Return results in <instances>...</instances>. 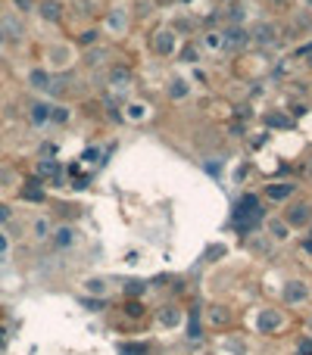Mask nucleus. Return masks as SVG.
I'll use <instances>...</instances> for the list:
<instances>
[{
	"mask_svg": "<svg viewBox=\"0 0 312 355\" xmlns=\"http://www.w3.org/2000/svg\"><path fill=\"white\" fill-rule=\"evenodd\" d=\"M309 234H312V221H309Z\"/></svg>",
	"mask_w": 312,
	"mask_h": 355,
	"instance_id": "a18cd8bd",
	"label": "nucleus"
},
{
	"mask_svg": "<svg viewBox=\"0 0 312 355\" xmlns=\"http://www.w3.org/2000/svg\"><path fill=\"white\" fill-rule=\"evenodd\" d=\"M228 16H231V22H241V19H244V7H231Z\"/></svg>",
	"mask_w": 312,
	"mask_h": 355,
	"instance_id": "c85d7f7f",
	"label": "nucleus"
},
{
	"mask_svg": "<svg viewBox=\"0 0 312 355\" xmlns=\"http://www.w3.org/2000/svg\"><path fill=\"white\" fill-rule=\"evenodd\" d=\"M50 116L57 119V122H66V109H57V112H50Z\"/></svg>",
	"mask_w": 312,
	"mask_h": 355,
	"instance_id": "ea45409f",
	"label": "nucleus"
},
{
	"mask_svg": "<svg viewBox=\"0 0 312 355\" xmlns=\"http://www.w3.org/2000/svg\"><path fill=\"white\" fill-rule=\"evenodd\" d=\"M287 221H290V224H300V228H303V224H309V221H312V209H309L306 202L293 206V209L287 212Z\"/></svg>",
	"mask_w": 312,
	"mask_h": 355,
	"instance_id": "1a4fd4ad",
	"label": "nucleus"
},
{
	"mask_svg": "<svg viewBox=\"0 0 312 355\" xmlns=\"http://www.w3.org/2000/svg\"><path fill=\"white\" fill-rule=\"evenodd\" d=\"M47 119H50V106H47V103H34V106H31V122H34V125H44Z\"/></svg>",
	"mask_w": 312,
	"mask_h": 355,
	"instance_id": "2eb2a0df",
	"label": "nucleus"
},
{
	"mask_svg": "<svg viewBox=\"0 0 312 355\" xmlns=\"http://www.w3.org/2000/svg\"><path fill=\"white\" fill-rule=\"evenodd\" d=\"M206 47H212V50H215V47H222V37H218V34L212 31V34L206 37Z\"/></svg>",
	"mask_w": 312,
	"mask_h": 355,
	"instance_id": "2f4dec72",
	"label": "nucleus"
},
{
	"mask_svg": "<svg viewBox=\"0 0 312 355\" xmlns=\"http://www.w3.org/2000/svg\"><path fill=\"white\" fill-rule=\"evenodd\" d=\"M247 34H250V41L259 44V47H272L275 41H278V37H275V34H278V28H275L272 22H256Z\"/></svg>",
	"mask_w": 312,
	"mask_h": 355,
	"instance_id": "f03ea898",
	"label": "nucleus"
},
{
	"mask_svg": "<svg viewBox=\"0 0 312 355\" xmlns=\"http://www.w3.org/2000/svg\"><path fill=\"white\" fill-rule=\"evenodd\" d=\"M144 290H147L144 280H128V284H125V296H141Z\"/></svg>",
	"mask_w": 312,
	"mask_h": 355,
	"instance_id": "aec40b11",
	"label": "nucleus"
},
{
	"mask_svg": "<svg viewBox=\"0 0 312 355\" xmlns=\"http://www.w3.org/2000/svg\"><path fill=\"white\" fill-rule=\"evenodd\" d=\"M109 81H113L116 87H128V81H131V75H128L125 69H113V75H109Z\"/></svg>",
	"mask_w": 312,
	"mask_h": 355,
	"instance_id": "6ab92c4d",
	"label": "nucleus"
},
{
	"mask_svg": "<svg viewBox=\"0 0 312 355\" xmlns=\"http://www.w3.org/2000/svg\"><path fill=\"white\" fill-rule=\"evenodd\" d=\"M28 81H31V87H41V90H47V87H50V75H47L44 69H34V72L28 75Z\"/></svg>",
	"mask_w": 312,
	"mask_h": 355,
	"instance_id": "4468645a",
	"label": "nucleus"
},
{
	"mask_svg": "<svg viewBox=\"0 0 312 355\" xmlns=\"http://www.w3.org/2000/svg\"><path fill=\"white\" fill-rule=\"evenodd\" d=\"M47 231H50V224H47L44 218H41L38 224H34V234H38V237H47Z\"/></svg>",
	"mask_w": 312,
	"mask_h": 355,
	"instance_id": "c756f323",
	"label": "nucleus"
},
{
	"mask_svg": "<svg viewBox=\"0 0 312 355\" xmlns=\"http://www.w3.org/2000/svg\"><path fill=\"white\" fill-rule=\"evenodd\" d=\"M159 321L166 324V327H175V324L181 321V315H178V309H175V306H162V312H159Z\"/></svg>",
	"mask_w": 312,
	"mask_h": 355,
	"instance_id": "ddd939ff",
	"label": "nucleus"
},
{
	"mask_svg": "<svg viewBox=\"0 0 312 355\" xmlns=\"http://www.w3.org/2000/svg\"><path fill=\"white\" fill-rule=\"evenodd\" d=\"M122 25H125V13H122V10H116V13H109V28H116V31H119Z\"/></svg>",
	"mask_w": 312,
	"mask_h": 355,
	"instance_id": "5701e85b",
	"label": "nucleus"
},
{
	"mask_svg": "<svg viewBox=\"0 0 312 355\" xmlns=\"http://www.w3.org/2000/svg\"><path fill=\"white\" fill-rule=\"evenodd\" d=\"M87 293H100V296H103V293H106V284H103V280H97V277L87 280Z\"/></svg>",
	"mask_w": 312,
	"mask_h": 355,
	"instance_id": "393cba45",
	"label": "nucleus"
},
{
	"mask_svg": "<svg viewBox=\"0 0 312 355\" xmlns=\"http://www.w3.org/2000/svg\"><path fill=\"white\" fill-rule=\"evenodd\" d=\"M269 125H272V128H290V119L281 116V112H272V116H269Z\"/></svg>",
	"mask_w": 312,
	"mask_h": 355,
	"instance_id": "412c9836",
	"label": "nucleus"
},
{
	"mask_svg": "<svg viewBox=\"0 0 312 355\" xmlns=\"http://www.w3.org/2000/svg\"><path fill=\"white\" fill-rule=\"evenodd\" d=\"M119 352H122V355H147L150 349H147L144 343H122V346H119Z\"/></svg>",
	"mask_w": 312,
	"mask_h": 355,
	"instance_id": "a211bd4d",
	"label": "nucleus"
},
{
	"mask_svg": "<svg viewBox=\"0 0 312 355\" xmlns=\"http://www.w3.org/2000/svg\"><path fill=\"white\" fill-rule=\"evenodd\" d=\"M84 306H87V312H100L103 309V302H97V299H84Z\"/></svg>",
	"mask_w": 312,
	"mask_h": 355,
	"instance_id": "72a5a7b5",
	"label": "nucleus"
},
{
	"mask_svg": "<svg viewBox=\"0 0 312 355\" xmlns=\"http://www.w3.org/2000/svg\"><path fill=\"white\" fill-rule=\"evenodd\" d=\"M25 34V25L19 22L16 16H0V41H19V37Z\"/></svg>",
	"mask_w": 312,
	"mask_h": 355,
	"instance_id": "7ed1b4c3",
	"label": "nucleus"
},
{
	"mask_svg": "<svg viewBox=\"0 0 312 355\" xmlns=\"http://www.w3.org/2000/svg\"><path fill=\"white\" fill-rule=\"evenodd\" d=\"M306 7H309V10H312V0H306Z\"/></svg>",
	"mask_w": 312,
	"mask_h": 355,
	"instance_id": "c03bdc74",
	"label": "nucleus"
},
{
	"mask_svg": "<svg viewBox=\"0 0 312 355\" xmlns=\"http://www.w3.org/2000/svg\"><path fill=\"white\" fill-rule=\"evenodd\" d=\"M218 256H225V246H218V243H215V246H209V249H206V259H209V262H215Z\"/></svg>",
	"mask_w": 312,
	"mask_h": 355,
	"instance_id": "bb28decb",
	"label": "nucleus"
},
{
	"mask_svg": "<svg viewBox=\"0 0 312 355\" xmlns=\"http://www.w3.org/2000/svg\"><path fill=\"white\" fill-rule=\"evenodd\" d=\"M303 249H306V252L312 256V237H309V240H303Z\"/></svg>",
	"mask_w": 312,
	"mask_h": 355,
	"instance_id": "79ce46f5",
	"label": "nucleus"
},
{
	"mask_svg": "<svg viewBox=\"0 0 312 355\" xmlns=\"http://www.w3.org/2000/svg\"><path fill=\"white\" fill-rule=\"evenodd\" d=\"M225 349H231V352H244V343H241V340H225Z\"/></svg>",
	"mask_w": 312,
	"mask_h": 355,
	"instance_id": "7c9ffc66",
	"label": "nucleus"
},
{
	"mask_svg": "<svg viewBox=\"0 0 312 355\" xmlns=\"http://www.w3.org/2000/svg\"><path fill=\"white\" fill-rule=\"evenodd\" d=\"M256 327H259V333H272V330H278L281 327V315L275 312V309H262L259 318H256Z\"/></svg>",
	"mask_w": 312,
	"mask_h": 355,
	"instance_id": "39448f33",
	"label": "nucleus"
},
{
	"mask_svg": "<svg viewBox=\"0 0 312 355\" xmlns=\"http://www.w3.org/2000/svg\"><path fill=\"white\" fill-rule=\"evenodd\" d=\"M218 37H222V47H225V50H241V47L250 41V34H247L241 25H228Z\"/></svg>",
	"mask_w": 312,
	"mask_h": 355,
	"instance_id": "20e7f679",
	"label": "nucleus"
},
{
	"mask_svg": "<svg viewBox=\"0 0 312 355\" xmlns=\"http://www.w3.org/2000/svg\"><path fill=\"white\" fill-rule=\"evenodd\" d=\"M7 346V336H4V330H0V349H4Z\"/></svg>",
	"mask_w": 312,
	"mask_h": 355,
	"instance_id": "37998d69",
	"label": "nucleus"
},
{
	"mask_svg": "<svg viewBox=\"0 0 312 355\" xmlns=\"http://www.w3.org/2000/svg\"><path fill=\"white\" fill-rule=\"evenodd\" d=\"M200 336H203V333H200V306L197 309H191V321H188V340H200Z\"/></svg>",
	"mask_w": 312,
	"mask_h": 355,
	"instance_id": "f8f14e48",
	"label": "nucleus"
},
{
	"mask_svg": "<svg viewBox=\"0 0 312 355\" xmlns=\"http://www.w3.org/2000/svg\"><path fill=\"white\" fill-rule=\"evenodd\" d=\"M63 7H60V0H44V4H41V16L47 19V22H60V13Z\"/></svg>",
	"mask_w": 312,
	"mask_h": 355,
	"instance_id": "9b49d317",
	"label": "nucleus"
},
{
	"mask_svg": "<svg viewBox=\"0 0 312 355\" xmlns=\"http://www.w3.org/2000/svg\"><path fill=\"white\" fill-rule=\"evenodd\" d=\"M128 116H131V119H144V106L141 103H131V106H128Z\"/></svg>",
	"mask_w": 312,
	"mask_h": 355,
	"instance_id": "cd10ccee",
	"label": "nucleus"
},
{
	"mask_svg": "<svg viewBox=\"0 0 312 355\" xmlns=\"http://www.w3.org/2000/svg\"><path fill=\"white\" fill-rule=\"evenodd\" d=\"M153 47H156V53H162V56L175 53V31H169V28L156 31V37H153Z\"/></svg>",
	"mask_w": 312,
	"mask_h": 355,
	"instance_id": "0eeeda50",
	"label": "nucleus"
},
{
	"mask_svg": "<svg viewBox=\"0 0 312 355\" xmlns=\"http://www.w3.org/2000/svg\"><path fill=\"white\" fill-rule=\"evenodd\" d=\"M22 199H28V202H41V199H44V184H41L38 178H31V181L22 187Z\"/></svg>",
	"mask_w": 312,
	"mask_h": 355,
	"instance_id": "9d476101",
	"label": "nucleus"
},
{
	"mask_svg": "<svg viewBox=\"0 0 312 355\" xmlns=\"http://www.w3.org/2000/svg\"><path fill=\"white\" fill-rule=\"evenodd\" d=\"M293 190H297V184H269L265 187V196L275 199V202H281V199L293 196Z\"/></svg>",
	"mask_w": 312,
	"mask_h": 355,
	"instance_id": "6e6552de",
	"label": "nucleus"
},
{
	"mask_svg": "<svg viewBox=\"0 0 312 355\" xmlns=\"http://www.w3.org/2000/svg\"><path fill=\"white\" fill-rule=\"evenodd\" d=\"M125 312L131 315V318H141V315H144V306H141V302H135V299H131V302H125Z\"/></svg>",
	"mask_w": 312,
	"mask_h": 355,
	"instance_id": "b1692460",
	"label": "nucleus"
},
{
	"mask_svg": "<svg viewBox=\"0 0 312 355\" xmlns=\"http://www.w3.org/2000/svg\"><path fill=\"white\" fill-rule=\"evenodd\" d=\"M272 237H275V240H284V237H287V228H284L281 221H275V224H272Z\"/></svg>",
	"mask_w": 312,
	"mask_h": 355,
	"instance_id": "a878e982",
	"label": "nucleus"
},
{
	"mask_svg": "<svg viewBox=\"0 0 312 355\" xmlns=\"http://www.w3.org/2000/svg\"><path fill=\"white\" fill-rule=\"evenodd\" d=\"M181 56H185V63H194V56H197V50L194 47H188L185 53H181Z\"/></svg>",
	"mask_w": 312,
	"mask_h": 355,
	"instance_id": "e433bc0d",
	"label": "nucleus"
},
{
	"mask_svg": "<svg viewBox=\"0 0 312 355\" xmlns=\"http://www.w3.org/2000/svg\"><path fill=\"white\" fill-rule=\"evenodd\" d=\"M72 240H75V231H72V228H60L57 231V237H53V243H57V246H72Z\"/></svg>",
	"mask_w": 312,
	"mask_h": 355,
	"instance_id": "dca6fc26",
	"label": "nucleus"
},
{
	"mask_svg": "<svg viewBox=\"0 0 312 355\" xmlns=\"http://www.w3.org/2000/svg\"><path fill=\"white\" fill-rule=\"evenodd\" d=\"M97 34H100V31H84V34H81V44H94Z\"/></svg>",
	"mask_w": 312,
	"mask_h": 355,
	"instance_id": "473e14b6",
	"label": "nucleus"
},
{
	"mask_svg": "<svg viewBox=\"0 0 312 355\" xmlns=\"http://www.w3.org/2000/svg\"><path fill=\"white\" fill-rule=\"evenodd\" d=\"M169 97H172V100H181V97H188V81L175 78V81L169 84Z\"/></svg>",
	"mask_w": 312,
	"mask_h": 355,
	"instance_id": "f3484780",
	"label": "nucleus"
},
{
	"mask_svg": "<svg viewBox=\"0 0 312 355\" xmlns=\"http://www.w3.org/2000/svg\"><path fill=\"white\" fill-rule=\"evenodd\" d=\"M13 4L19 7V10H31V0H13Z\"/></svg>",
	"mask_w": 312,
	"mask_h": 355,
	"instance_id": "58836bf2",
	"label": "nucleus"
},
{
	"mask_svg": "<svg viewBox=\"0 0 312 355\" xmlns=\"http://www.w3.org/2000/svg\"><path fill=\"white\" fill-rule=\"evenodd\" d=\"M231 218H234V228H237V231L250 234V231L256 228V224L262 221V202H259V196L244 193L241 199L234 202V212H231Z\"/></svg>",
	"mask_w": 312,
	"mask_h": 355,
	"instance_id": "f257e3e1",
	"label": "nucleus"
},
{
	"mask_svg": "<svg viewBox=\"0 0 312 355\" xmlns=\"http://www.w3.org/2000/svg\"><path fill=\"white\" fill-rule=\"evenodd\" d=\"M225 318H228V315H225L222 309H212V321H215V324H222V321H225Z\"/></svg>",
	"mask_w": 312,
	"mask_h": 355,
	"instance_id": "f704fd0d",
	"label": "nucleus"
},
{
	"mask_svg": "<svg viewBox=\"0 0 312 355\" xmlns=\"http://www.w3.org/2000/svg\"><path fill=\"white\" fill-rule=\"evenodd\" d=\"M38 172H41V175H57V172H60V165L53 162V159H44V162L38 165Z\"/></svg>",
	"mask_w": 312,
	"mask_h": 355,
	"instance_id": "4be33fe9",
	"label": "nucleus"
},
{
	"mask_svg": "<svg viewBox=\"0 0 312 355\" xmlns=\"http://www.w3.org/2000/svg\"><path fill=\"white\" fill-rule=\"evenodd\" d=\"M4 252H7V237L0 234V256H4Z\"/></svg>",
	"mask_w": 312,
	"mask_h": 355,
	"instance_id": "a19ab883",
	"label": "nucleus"
},
{
	"mask_svg": "<svg viewBox=\"0 0 312 355\" xmlns=\"http://www.w3.org/2000/svg\"><path fill=\"white\" fill-rule=\"evenodd\" d=\"M7 218H10V209H7V206H4V202H0V224H4Z\"/></svg>",
	"mask_w": 312,
	"mask_h": 355,
	"instance_id": "4c0bfd02",
	"label": "nucleus"
},
{
	"mask_svg": "<svg viewBox=\"0 0 312 355\" xmlns=\"http://www.w3.org/2000/svg\"><path fill=\"white\" fill-rule=\"evenodd\" d=\"M306 296H309V290H306V284H300V280H290V284L284 287V302L287 306L306 302Z\"/></svg>",
	"mask_w": 312,
	"mask_h": 355,
	"instance_id": "423d86ee",
	"label": "nucleus"
},
{
	"mask_svg": "<svg viewBox=\"0 0 312 355\" xmlns=\"http://www.w3.org/2000/svg\"><path fill=\"white\" fill-rule=\"evenodd\" d=\"M300 352H303V355H312V340H303V343H300Z\"/></svg>",
	"mask_w": 312,
	"mask_h": 355,
	"instance_id": "c9c22d12",
	"label": "nucleus"
}]
</instances>
